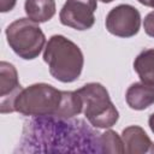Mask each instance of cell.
<instances>
[{
    "label": "cell",
    "instance_id": "obj_1",
    "mask_svg": "<svg viewBox=\"0 0 154 154\" xmlns=\"http://www.w3.org/2000/svg\"><path fill=\"white\" fill-rule=\"evenodd\" d=\"M100 135L82 119L32 117L24 123L19 153H102Z\"/></svg>",
    "mask_w": 154,
    "mask_h": 154
},
{
    "label": "cell",
    "instance_id": "obj_2",
    "mask_svg": "<svg viewBox=\"0 0 154 154\" xmlns=\"http://www.w3.org/2000/svg\"><path fill=\"white\" fill-rule=\"evenodd\" d=\"M43 60L49 73L63 83L76 81L83 70L84 58L81 48L63 35H53L45 48Z\"/></svg>",
    "mask_w": 154,
    "mask_h": 154
},
{
    "label": "cell",
    "instance_id": "obj_3",
    "mask_svg": "<svg viewBox=\"0 0 154 154\" xmlns=\"http://www.w3.org/2000/svg\"><path fill=\"white\" fill-rule=\"evenodd\" d=\"M63 91L47 83H36L23 89L14 101V112L23 116H58Z\"/></svg>",
    "mask_w": 154,
    "mask_h": 154
},
{
    "label": "cell",
    "instance_id": "obj_4",
    "mask_svg": "<svg viewBox=\"0 0 154 154\" xmlns=\"http://www.w3.org/2000/svg\"><path fill=\"white\" fill-rule=\"evenodd\" d=\"M83 101V112L89 123L100 129L113 126L119 113L109 99L107 89L100 83H88L76 90Z\"/></svg>",
    "mask_w": 154,
    "mask_h": 154
},
{
    "label": "cell",
    "instance_id": "obj_5",
    "mask_svg": "<svg viewBox=\"0 0 154 154\" xmlns=\"http://www.w3.org/2000/svg\"><path fill=\"white\" fill-rule=\"evenodd\" d=\"M5 34L12 51L25 60L37 58L46 43L45 34L38 23L30 18L16 19L6 28Z\"/></svg>",
    "mask_w": 154,
    "mask_h": 154
},
{
    "label": "cell",
    "instance_id": "obj_6",
    "mask_svg": "<svg viewBox=\"0 0 154 154\" xmlns=\"http://www.w3.org/2000/svg\"><path fill=\"white\" fill-rule=\"evenodd\" d=\"M106 29L118 37L135 36L141 25V14L131 5H118L113 7L106 17Z\"/></svg>",
    "mask_w": 154,
    "mask_h": 154
},
{
    "label": "cell",
    "instance_id": "obj_7",
    "mask_svg": "<svg viewBox=\"0 0 154 154\" xmlns=\"http://www.w3.org/2000/svg\"><path fill=\"white\" fill-rule=\"evenodd\" d=\"M96 0H66L60 10V23L76 30H88L95 23Z\"/></svg>",
    "mask_w": 154,
    "mask_h": 154
},
{
    "label": "cell",
    "instance_id": "obj_8",
    "mask_svg": "<svg viewBox=\"0 0 154 154\" xmlns=\"http://www.w3.org/2000/svg\"><path fill=\"white\" fill-rule=\"evenodd\" d=\"M23 90L16 67L7 63H0V112L2 114L14 112V101Z\"/></svg>",
    "mask_w": 154,
    "mask_h": 154
},
{
    "label": "cell",
    "instance_id": "obj_9",
    "mask_svg": "<svg viewBox=\"0 0 154 154\" xmlns=\"http://www.w3.org/2000/svg\"><path fill=\"white\" fill-rule=\"evenodd\" d=\"M122 140L124 143V153L128 154H144L152 150L153 142L146 134V131L137 125L128 126L122 132Z\"/></svg>",
    "mask_w": 154,
    "mask_h": 154
},
{
    "label": "cell",
    "instance_id": "obj_10",
    "mask_svg": "<svg viewBox=\"0 0 154 154\" xmlns=\"http://www.w3.org/2000/svg\"><path fill=\"white\" fill-rule=\"evenodd\" d=\"M125 100L132 109H146L154 103V85L144 82L132 83L126 90Z\"/></svg>",
    "mask_w": 154,
    "mask_h": 154
},
{
    "label": "cell",
    "instance_id": "obj_11",
    "mask_svg": "<svg viewBox=\"0 0 154 154\" xmlns=\"http://www.w3.org/2000/svg\"><path fill=\"white\" fill-rule=\"evenodd\" d=\"M25 13L36 23H45L55 14L54 0H25Z\"/></svg>",
    "mask_w": 154,
    "mask_h": 154
},
{
    "label": "cell",
    "instance_id": "obj_12",
    "mask_svg": "<svg viewBox=\"0 0 154 154\" xmlns=\"http://www.w3.org/2000/svg\"><path fill=\"white\" fill-rule=\"evenodd\" d=\"M134 69L142 82L154 85V48L142 51L134 60Z\"/></svg>",
    "mask_w": 154,
    "mask_h": 154
},
{
    "label": "cell",
    "instance_id": "obj_13",
    "mask_svg": "<svg viewBox=\"0 0 154 154\" xmlns=\"http://www.w3.org/2000/svg\"><path fill=\"white\" fill-rule=\"evenodd\" d=\"M83 111V101L77 91H63L61 105L58 112L59 117L73 118Z\"/></svg>",
    "mask_w": 154,
    "mask_h": 154
},
{
    "label": "cell",
    "instance_id": "obj_14",
    "mask_svg": "<svg viewBox=\"0 0 154 154\" xmlns=\"http://www.w3.org/2000/svg\"><path fill=\"white\" fill-rule=\"evenodd\" d=\"M100 146L102 153H124L123 140L113 130H107L100 135Z\"/></svg>",
    "mask_w": 154,
    "mask_h": 154
},
{
    "label": "cell",
    "instance_id": "obj_15",
    "mask_svg": "<svg viewBox=\"0 0 154 154\" xmlns=\"http://www.w3.org/2000/svg\"><path fill=\"white\" fill-rule=\"evenodd\" d=\"M143 28L148 36L154 37V11L148 13L143 20Z\"/></svg>",
    "mask_w": 154,
    "mask_h": 154
},
{
    "label": "cell",
    "instance_id": "obj_16",
    "mask_svg": "<svg viewBox=\"0 0 154 154\" xmlns=\"http://www.w3.org/2000/svg\"><path fill=\"white\" fill-rule=\"evenodd\" d=\"M16 2L17 0H0V11L5 13L13 10V7L16 6Z\"/></svg>",
    "mask_w": 154,
    "mask_h": 154
},
{
    "label": "cell",
    "instance_id": "obj_17",
    "mask_svg": "<svg viewBox=\"0 0 154 154\" xmlns=\"http://www.w3.org/2000/svg\"><path fill=\"white\" fill-rule=\"evenodd\" d=\"M137 1L141 2L144 6H149V7H153L154 8V0H137Z\"/></svg>",
    "mask_w": 154,
    "mask_h": 154
},
{
    "label": "cell",
    "instance_id": "obj_18",
    "mask_svg": "<svg viewBox=\"0 0 154 154\" xmlns=\"http://www.w3.org/2000/svg\"><path fill=\"white\" fill-rule=\"evenodd\" d=\"M148 124H149V128H150V130L154 132V113H152V114H150V117H149V120H148Z\"/></svg>",
    "mask_w": 154,
    "mask_h": 154
},
{
    "label": "cell",
    "instance_id": "obj_19",
    "mask_svg": "<svg viewBox=\"0 0 154 154\" xmlns=\"http://www.w3.org/2000/svg\"><path fill=\"white\" fill-rule=\"evenodd\" d=\"M101 2H103V4H108V2H112L113 0H100Z\"/></svg>",
    "mask_w": 154,
    "mask_h": 154
},
{
    "label": "cell",
    "instance_id": "obj_20",
    "mask_svg": "<svg viewBox=\"0 0 154 154\" xmlns=\"http://www.w3.org/2000/svg\"><path fill=\"white\" fill-rule=\"evenodd\" d=\"M150 152H153V153H154V144H153V148H152V150H150Z\"/></svg>",
    "mask_w": 154,
    "mask_h": 154
}]
</instances>
